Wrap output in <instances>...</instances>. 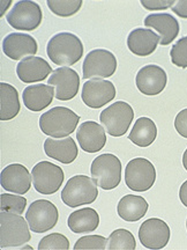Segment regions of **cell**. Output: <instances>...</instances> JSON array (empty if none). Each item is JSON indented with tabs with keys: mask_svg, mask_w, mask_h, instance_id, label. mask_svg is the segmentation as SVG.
<instances>
[{
	"mask_svg": "<svg viewBox=\"0 0 187 250\" xmlns=\"http://www.w3.org/2000/svg\"><path fill=\"white\" fill-rule=\"evenodd\" d=\"M170 227L158 218L143 221L139 228V239L147 249H163L170 241Z\"/></svg>",
	"mask_w": 187,
	"mask_h": 250,
	"instance_id": "4fadbf2b",
	"label": "cell"
},
{
	"mask_svg": "<svg viewBox=\"0 0 187 250\" xmlns=\"http://www.w3.org/2000/svg\"><path fill=\"white\" fill-rule=\"evenodd\" d=\"M174 127L180 136L187 139V109H183L174 120Z\"/></svg>",
	"mask_w": 187,
	"mask_h": 250,
	"instance_id": "e575fe53",
	"label": "cell"
},
{
	"mask_svg": "<svg viewBox=\"0 0 187 250\" xmlns=\"http://www.w3.org/2000/svg\"><path fill=\"white\" fill-rule=\"evenodd\" d=\"M117 70V58L105 49L92 50L86 56L82 65L83 79L92 78H110Z\"/></svg>",
	"mask_w": 187,
	"mask_h": 250,
	"instance_id": "30bf717a",
	"label": "cell"
},
{
	"mask_svg": "<svg viewBox=\"0 0 187 250\" xmlns=\"http://www.w3.org/2000/svg\"><path fill=\"white\" fill-rule=\"evenodd\" d=\"M183 166H184V168L187 170V148L183 155Z\"/></svg>",
	"mask_w": 187,
	"mask_h": 250,
	"instance_id": "74e56055",
	"label": "cell"
},
{
	"mask_svg": "<svg viewBox=\"0 0 187 250\" xmlns=\"http://www.w3.org/2000/svg\"><path fill=\"white\" fill-rule=\"evenodd\" d=\"M145 26L157 31L161 45H169L177 39L180 30L178 20L168 13L149 14L145 19Z\"/></svg>",
	"mask_w": 187,
	"mask_h": 250,
	"instance_id": "d6986e66",
	"label": "cell"
},
{
	"mask_svg": "<svg viewBox=\"0 0 187 250\" xmlns=\"http://www.w3.org/2000/svg\"><path fill=\"white\" fill-rule=\"evenodd\" d=\"M81 98L87 107L98 109L116 98V87L105 79L87 80L82 87Z\"/></svg>",
	"mask_w": 187,
	"mask_h": 250,
	"instance_id": "7c38bea8",
	"label": "cell"
},
{
	"mask_svg": "<svg viewBox=\"0 0 187 250\" xmlns=\"http://www.w3.org/2000/svg\"><path fill=\"white\" fill-rule=\"evenodd\" d=\"M157 137V127L148 117H140L129 134V139L139 147H148Z\"/></svg>",
	"mask_w": 187,
	"mask_h": 250,
	"instance_id": "4316f807",
	"label": "cell"
},
{
	"mask_svg": "<svg viewBox=\"0 0 187 250\" xmlns=\"http://www.w3.org/2000/svg\"><path fill=\"white\" fill-rule=\"evenodd\" d=\"M59 219L58 208L46 199L33 202L26 213V220L30 229L35 233H45L56 227Z\"/></svg>",
	"mask_w": 187,
	"mask_h": 250,
	"instance_id": "9c48e42d",
	"label": "cell"
},
{
	"mask_svg": "<svg viewBox=\"0 0 187 250\" xmlns=\"http://www.w3.org/2000/svg\"><path fill=\"white\" fill-rule=\"evenodd\" d=\"M135 248V239L127 229H116L108 239L109 250H134Z\"/></svg>",
	"mask_w": 187,
	"mask_h": 250,
	"instance_id": "83f0119b",
	"label": "cell"
},
{
	"mask_svg": "<svg viewBox=\"0 0 187 250\" xmlns=\"http://www.w3.org/2000/svg\"><path fill=\"white\" fill-rule=\"evenodd\" d=\"M134 118V110L129 103L117 101L105 108L99 115V121L112 137H121L129 130Z\"/></svg>",
	"mask_w": 187,
	"mask_h": 250,
	"instance_id": "8992f818",
	"label": "cell"
},
{
	"mask_svg": "<svg viewBox=\"0 0 187 250\" xmlns=\"http://www.w3.org/2000/svg\"><path fill=\"white\" fill-rule=\"evenodd\" d=\"M75 250H105L108 249V240L102 235H87L77 240Z\"/></svg>",
	"mask_w": 187,
	"mask_h": 250,
	"instance_id": "1f68e13d",
	"label": "cell"
},
{
	"mask_svg": "<svg viewBox=\"0 0 187 250\" xmlns=\"http://www.w3.org/2000/svg\"><path fill=\"white\" fill-rule=\"evenodd\" d=\"M54 93L55 88L50 85H44V83L31 85L24 88L22 100L27 109L38 112L51 104Z\"/></svg>",
	"mask_w": 187,
	"mask_h": 250,
	"instance_id": "603a6c76",
	"label": "cell"
},
{
	"mask_svg": "<svg viewBox=\"0 0 187 250\" xmlns=\"http://www.w3.org/2000/svg\"><path fill=\"white\" fill-rule=\"evenodd\" d=\"M29 225L19 214L0 213V248H15L30 241Z\"/></svg>",
	"mask_w": 187,
	"mask_h": 250,
	"instance_id": "3957f363",
	"label": "cell"
},
{
	"mask_svg": "<svg viewBox=\"0 0 187 250\" xmlns=\"http://www.w3.org/2000/svg\"><path fill=\"white\" fill-rule=\"evenodd\" d=\"M38 45L36 40L29 34L12 33L2 41V51L13 61H21L27 56H35Z\"/></svg>",
	"mask_w": 187,
	"mask_h": 250,
	"instance_id": "2e32d148",
	"label": "cell"
},
{
	"mask_svg": "<svg viewBox=\"0 0 187 250\" xmlns=\"http://www.w3.org/2000/svg\"><path fill=\"white\" fill-rule=\"evenodd\" d=\"M172 12L174 14H177L178 17L183 19H187V0H178V1H174L172 7Z\"/></svg>",
	"mask_w": 187,
	"mask_h": 250,
	"instance_id": "d590c367",
	"label": "cell"
},
{
	"mask_svg": "<svg viewBox=\"0 0 187 250\" xmlns=\"http://www.w3.org/2000/svg\"><path fill=\"white\" fill-rule=\"evenodd\" d=\"M67 225L73 233L85 234L97 229L99 225V215L92 208H80L72 212L67 219Z\"/></svg>",
	"mask_w": 187,
	"mask_h": 250,
	"instance_id": "d4e9b609",
	"label": "cell"
},
{
	"mask_svg": "<svg viewBox=\"0 0 187 250\" xmlns=\"http://www.w3.org/2000/svg\"><path fill=\"white\" fill-rule=\"evenodd\" d=\"M149 205L143 197L126 195L120 199L117 206L118 215L125 221H139L147 213Z\"/></svg>",
	"mask_w": 187,
	"mask_h": 250,
	"instance_id": "cb8c5ba5",
	"label": "cell"
},
{
	"mask_svg": "<svg viewBox=\"0 0 187 250\" xmlns=\"http://www.w3.org/2000/svg\"><path fill=\"white\" fill-rule=\"evenodd\" d=\"M93 180L103 190H112L121 181V162L114 154L98 155L90 167Z\"/></svg>",
	"mask_w": 187,
	"mask_h": 250,
	"instance_id": "5b68a950",
	"label": "cell"
},
{
	"mask_svg": "<svg viewBox=\"0 0 187 250\" xmlns=\"http://www.w3.org/2000/svg\"><path fill=\"white\" fill-rule=\"evenodd\" d=\"M31 176L37 192L52 195L60 189L65 175L59 166L49 161H42L33 168Z\"/></svg>",
	"mask_w": 187,
	"mask_h": 250,
	"instance_id": "8fae6325",
	"label": "cell"
},
{
	"mask_svg": "<svg viewBox=\"0 0 187 250\" xmlns=\"http://www.w3.org/2000/svg\"><path fill=\"white\" fill-rule=\"evenodd\" d=\"M140 4L149 11H160V9L172 7L174 1L173 0H141Z\"/></svg>",
	"mask_w": 187,
	"mask_h": 250,
	"instance_id": "836d02e7",
	"label": "cell"
},
{
	"mask_svg": "<svg viewBox=\"0 0 187 250\" xmlns=\"http://www.w3.org/2000/svg\"><path fill=\"white\" fill-rule=\"evenodd\" d=\"M160 43V36L151 29L146 28H136L130 33L127 37V46L132 54L147 57L151 55Z\"/></svg>",
	"mask_w": 187,
	"mask_h": 250,
	"instance_id": "44dd1931",
	"label": "cell"
},
{
	"mask_svg": "<svg viewBox=\"0 0 187 250\" xmlns=\"http://www.w3.org/2000/svg\"><path fill=\"white\" fill-rule=\"evenodd\" d=\"M95 181L86 175H76L67 181L61 191L64 204L75 208L77 206L92 204L97 199L98 190Z\"/></svg>",
	"mask_w": 187,
	"mask_h": 250,
	"instance_id": "277c9868",
	"label": "cell"
},
{
	"mask_svg": "<svg viewBox=\"0 0 187 250\" xmlns=\"http://www.w3.org/2000/svg\"><path fill=\"white\" fill-rule=\"evenodd\" d=\"M70 241L65 235L59 233H52L40 240L38 250H68Z\"/></svg>",
	"mask_w": 187,
	"mask_h": 250,
	"instance_id": "4dcf8cb0",
	"label": "cell"
},
{
	"mask_svg": "<svg viewBox=\"0 0 187 250\" xmlns=\"http://www.w3.org/2000/svg\"><path fill=\"white\" fill-rule=\"evenodd\" d=\"M80 116L66 107H55L39 117L42 132L52 138H65L75 131Z\"/></svg>",
	"mask_w": 187,
	"mask_h": 250,
	"instance_id": "7a4b0ae2",
	"label": "cell"
},
{
	"mask_svg": "<svg viewBox=\"0 0 187 250\" xmlns=\"http://www.w3.org/2000/svg\"><path fill=\"white\" fill-rule=\"evenodd\" d=\"M6 20L14 29L31 31L40 26L43 14L40 6L35 1H18L6 15Z\"/></svg>",
	"mask_w": 187,
	"mask_h": 250,
	"instance_id": "ba28073f",
	"label": "cell"
},
{
	"mask_svg": "<svg viewBox=\"0 0 187 250\" xmlns=\"http://www.w3.org/2000/svg\"><path fill=\"white\" fill-rule=\"evenodd\" d=\"M179 199L182 204L187 208V181L182 184L179 190Z\"/></svg>",
	"mask_w": 187,
	"mask_h": 250,
	"instance_id": "8d00e7d4",
	"label": "cell"
},
{
	"mask_svg": "<svg viewBox=\"0 0 187 250\" xmlns=\"http://www.w3.org/2000/svg\"><path fill=\"white\" fill-rule=\"evenodd\" d=\"M45 154L61 164L70 165L75 161L79 154L77 146L72 137L65 138H48L44 142Z\"/></svg>",
	"mask_w": 187,
	"mask_h": 250,
	"instance_id": "7402d4cb",
	"label": "cell"
},
{
	"mask_svg": "<svg viewBox=\"0 0 187 250\" xmlns=\"http://www.w3.org/2000/svg\"><path fill=\"white\" fill-rule=\"evenodd\" d=\"M171 62L176 66L187 68V36L176 42L170 51Z\"/></svg>",
	"mask_w": 187,
	"mask_h": 250,
	"instance_id": "d6a6232c",
	"label": "cell"
},
{
	"mask_svg": "<svg viewBox=\"0 0 187 250\" xmlns=\"http://www.w3.org/2000/svg\"><path fill=\"white\" fill-rule=\"evenodd\" d=\"M48 7L58 17L68 18L76 14L82 6V0H48Z\"/></svg>",
	"mask_w": 187,
	"mask_h": 250,
	"instance_id": "f1b7e54d",
	"label": "cell"
},
{
	"mask_svg": "<svg viewBox=\"0 0 187 250\" xmlns=\"http://www.w3.org/2000/svg\"><path fill=\"white\" fill-rule=\"evenodd\" d=\"M76 138L80 147L87 153H97L107 144L104 127L94 121L83 122L79 125Z\"/></svg>",
	"mask_w": 187,
	"mask_h": 250,
	"instance_id": "ac0fdd59",
	"label": "cell"
},
{
	"mask_svg": "<svg viewBox=\"0 0 187 250\" xmlns=\"http://www.w3.org/2000/svg\"><path fill=\"white\" fill-rule=\"evenodd\" d=\"M168 76L165 71L158 65H147L138 72L135 83L142 94L148 96L158 95L167 86Z\"/></svg>",
	"mask_w": 187,
	"mask_h": 250,
	"instance_id": "9a60e30c",
	"label": "cell"
},
{
	"mask_svg": "<svg viewBox=\"0 0 187 250\" xmlns=\"http://www.w3.org/2000/svg\"><path fill=\"white\" fill-rule=\"evenodd\" d=\"M52 67L45 59L40 57H27L21 61L17 66V74L22 83H33L45 80L51 73Z\"/></svg>",
	"mask_w": 187,
	"mask_h": 250,
	"instance_id": "ffe728a7",
	"label": "cell"
},
{
	"mask_svg": "<svg viewBox=\"0 0 187 250\" xmlns=\"http://www.w3.org/2000/svg\"><path fill=\"white\" fill-rule=\"evenodd\" d=\"M46 54L50 61L58 66H71L82 58L83 44L72 33H58L48 42Z\"/></svg>",
	"mask_w": 187,
	"mask_h": 250,
	"instance_id": "6da1fadb",
	"label": "cell"
},
{
	"mask_svg": "<svg viewBox=\"0 0 187 250\" xmlns=\"http://www.w3.org/2000/svg\"><path fill=\"white\" fill-rule=\"evenodd\" d=\"M156 181L154 165L145 158L131 160L125 168V183L129 189L136 192L148 191Z\"/></svg>",
	"mask_w": 187,
	"mask_h": 250,
	"instance_id": "52a82bcc",
	"label": "cell"
},
{
	"mask_svg": "<svg viewBox=\"0 0 187 250\" xmlns=\"http://www.w3.org/2000/svg\"><path fill=\"white\" fill-rule=\"evenodd\" d=\"M186 229H187V219H186Z\"/></svg>",
	"mask_w": 187,
	"mask_h": 250,
	"instance_id": "f35d334b",
	"label": "cell"
},
{
	"mask_svg": "<svg viewBox=\"0 0 187 250\" xmlns=\"http://www.w3.org/2000/svg\"><path fill=\"white\" fill-rule=\"evenodd\" d=\"M48 83L56 88V98L60 101H68L77 95L80 78L73 68L59 67L52 72Z\"/></svg>",
	"mask_w": 187,
	"mask_h": 250,
	"instance_id": "5bb4252c",
	"label": "cell"
},
{
	"mask_svg": "<svg viewBox=\"0 0 187 250\" xmlns=\"http://www.w3.org/2000/svg\"><path fill=\"white\" fill-rule=\"evenodd\" d=\"M31 175L24 166L13 164L5 167L0 174V184L6 191L24 195L30 190Z\"/></svg>",
	"mask_w": 187,
	"mask_h": 250,
	"instance_id": "e0dca14e",
	"label": "cell"
},
{
	"mask_svg": "<svg viewBox=\"0 0 187 250\" xmlns=\"http://www.w3.org/2000/svg\"><path fill=\"white\" fill-rule=\"evenodd\" d=\"M27 206V199L22 196L2 193L0 196V208L1 211L14 214H22Z\"/></svg>",
	"mask_w": 187,
	"mask_h": 250,
	"instance_id": "f546056e",
	"label": "cell"
},
{
	"mask_svg": "<svg viewBox=\"0 0 187 250\" xmlns=\"http://www.w3.org/2000/svg\"><path fill=\"white\" fill-rule=\"evenodd\" d=\"M20 112V100L15 87L9 83H0V120H13Z\"/></svg>",
	"mask_w": 187,
	"mask_h": 250,
	"instance_id": "484cf974",
	"label": "cell"
}]
</instances>
